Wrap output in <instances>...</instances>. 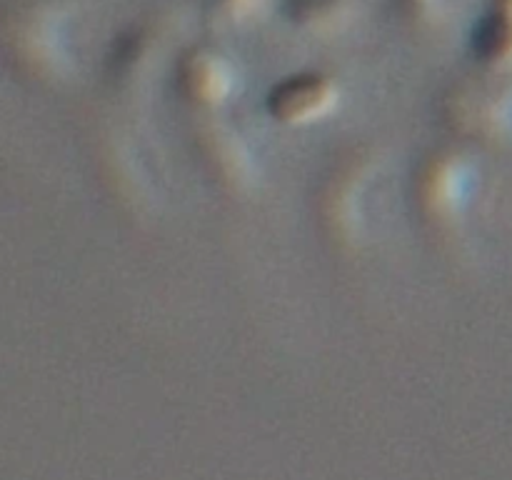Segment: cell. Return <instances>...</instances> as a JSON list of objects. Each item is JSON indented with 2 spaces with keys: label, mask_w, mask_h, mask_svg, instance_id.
<instances>
[{
  "label": "cell",
  "mask_w": 512,
  "mask_h": 480,
  "mask_svg": "<svg viewBox=\"0 0 512 480\" xmlns=\"http://www.w3.org/2000/svg\"><path fill=\"white\" fill-rule=\"evenodd\" d=\"M338 95V85L328 75L300 73L270 90L268 113L285 125H308L333 113Z\"/></svg>",
  "instance_id": "1"
},
{
  "label": "cell",
  "mask_w": 512,
  "mask_h": 480,
  "mask_svg": "<svg viewBox=\"0 0 512 480\" xmlns=\"http://www.w3.org/2000/svg\"><path fill=\"white\" fill-rule=\"evenodd\" d=\"M180 85L195 103L218 105L233 90V68L215 50L195 48L180 63Z\"/></svg>",
  "instance_id": "2"
},
{
  "label": "cell",
  "mask_w": 512,
  "mask_h": 480,
  "mask_svg": "<svg viewBox=\"0 0 512 480\" xmlns=\"http://www.w3.org/2000/svg\"><path fill=\"white\" fill-rule=\"evenodd\" d=\"M475 53L490 65H512V20L490 13L475 28Z\"/></svg>",
  "instance_id": "3"
},
{
  "label": "cell",
  "mask_w": 512,
  "mask_h": 480,
  "mask_svg": "<svg viewBox=\"0 0 512 480\" xmlns=\"http://www.w3.org/2000/svg\"><path fill=\"white\" fill-rule=\"evenodd\" d=\"M348 13V0H288L290 20L308 28H333Z\"/></svg>",
  "instance_id": "4"
},
{
  "label": "cell",
  "mask_w": 512,
  "mask_h": 480,
  "mask_svg": "<svg viewBox=\"0 0 512 480\" xmlns=\"http://www.w3.org/2000/svg\"><path fill=\"white\" fill-rule=\"evenodd\" d=\"M458 175L450 163H435L430 168V173L425 175V200L433 205L435 210H448L455 203V195H458Z\"/></svg>",
  "instance_id": "5"
},
{
  "label": "cell",
  "mask_w": 512,
  "mask_h": 480,
  "mask_svg": "<svg viewBox=\"0 0 512 480\" xmlns=\"http://www.w3.org/2000/svg\"><path fill=\"white\" fill-rule=\"evenodd\" d=\"M220 5H223L225 13L243 18V15H248L255 8V0H220Z\"/></svg>",
  "instance_id": "6"
},
{
  "label": "cell",
  "mask_w": 512,
  "mask_h": 480,
  "mask_svg": "<svg viewBox=\"0 0 512 480\" xmlns=\"http://www.w3.org/2000/svg\"><path fill=\"white\" fill-rule=\"evenodd\" d=\"M495 13L512 20V0H495Z\"/></svg>",
  "instance_id": "7"
}]
</instances>
